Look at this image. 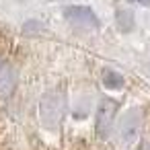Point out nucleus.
<instances>
[{
    "instance_id": "1",
    "label": "nucleus",
    "mask_w": 150,
    "mask_h": 150,
    "mask_svg": "<svg viewBox=\"0 0 150 150\" xmlns=\"http://www.w3.org/2000/svg\"><path fill=\"white\" fill-rule=\"evenodd\" d=\"M66 111V97L60 91L45 93L39 103V117L45 127H58Z\"/></svg>"
},
{
    "instance_id": "2",
    "label": "nucleus",
    "mask_w": 150,
    "mask_h": 150,
    "mask_svg": "<svg viewBox=\"0 0 150 150\" xmlns=\"http://www.w3.org/2000/svg\"><path fill=\"white\" fill-rule=\"evenodd\" d=\"M64 17L74 23L76 27H84V29H97L101 27V21L99 17L93 13L91 6H80V4H74V6H68L64 11Z\"/></svg>"
},
{
    "instance_id": "3",
    "label": "nucleus",
    "mask_w": 150,
    "mask_h": 150,
    "mask_svg": "<svg viewBox=\"0 0 150 150\" xmlns=\"http://www.w3.org/2000/svg\"><path fill=\"white\" fill-rule=\"evenodd\" d=\"M117 115V103L113 99H103L97 109V134L101 138H107Z\"/></svg>"
},
{
    "instance_id": "4",
    "label": "nucleus",
    "mask_w": 150,
    "mask_h": 150,
    "mask_svg": "<svg viewBox=\"0 0 150 150\" xmlns=\"http://www.w3.org/2000/svg\"><path fill=\"white\" fill-rule=\"evenodd\" d=\"M140 125H142L140 111H138V109L127 111V113L119 119V138H121V142H123V144H132V142L138 138Z\"/></svg>"
},
{
    "instance_id": "5",
    "label": "nucleus",
    "mask_w": 150,
    "mask_h": 150,
    "mask_svg": "<svg viewBox=\"0 0 150 150\" xmlns=\"http://www.w3.org/2000/svg\"><path fill=\"white\" fill-rule=\"evenodd\" d=\"M15 82H17V72L11 66H0V93L11 95V91L15 88Z\"/></svg>"
},
{
    "instance_id": "6",
    "label": "nucleus",
    "mask_w": 150,
    "mask_h": 150,
    "mask_svg": "<svg viewBox=\"0 0 150 150\" xmlns=\"http://www.w3.org/2000/svg\"><path fill=\"white\" fill-rule=\"evenodd\" d=\"M123 76L121 74H117L115 70H105L103 72V84L107 86V88H123Z\"/></svg>"
},
{
    "instance_id": "7",
    "label": "nucleus",
    "mask_w": 150,
    "mask_h": 150,
    "mask_svg": "<svg viewBox=\"0 0 150 150\" xmlns=\"http://www.w3.org/2000/svg\"><path fill=\"white\" fill-rule=\"evenodd\" d=\"M117 25H119V29H121L123 33H127V31L134 27V17H132V13H127V11H117Z\"/></svg>"
},
{
    "instance_id": "8",
    "label": "nucleus",
    "mask_w": 150,
    "mask_h": 150,
    "mask_svg": "<svg viewBox=\"0 0 150 150\" xmlns=\"http://www.w3.org/2000/svg\"><path fill=\"white\" fill-rule=\"evenodd\" d=\"M129 2H136V4H142V6H150V0H129Z\"/></svg>"
}]
</instances>
